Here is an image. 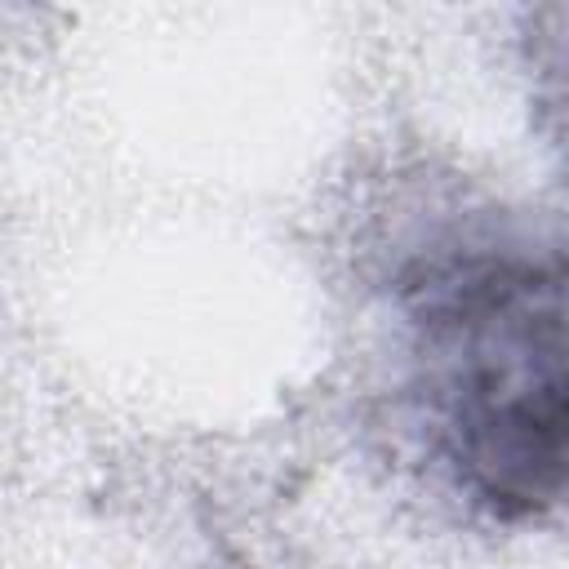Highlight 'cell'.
<instances>
[{
  "instance_id": "cell-1",
  "label": "cell",
  "mask_w": 569,
  "mask_h": 569,
  "mask_svg": "<svg viewBox=\"0 0 569 569\" xmlns=\"http://www.w3.org/2000/svg\"><path fill=\"white\" fill-rule=\"evenodd\" d=\"M409 382L453 485L498 520L565 493L569 378L560 253L467 244L400 280Z\"/></svg>"
}]
</instances>
